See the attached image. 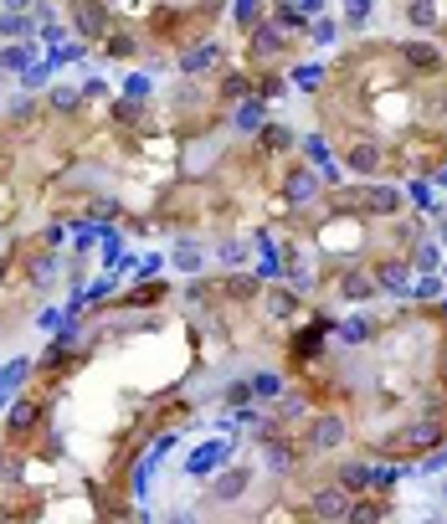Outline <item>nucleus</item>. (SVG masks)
<instances>
[{
  "instance_id": "423d86ee",
  "label": "nucleus",
  "mask_w": 447,
  "mask_h": 524,
  "mask_svg": "<svg viewBox=\"0 0 447 524\" xmlns=\"http://www.w3.org/2000/svg\"><path fill=\"white\" fill-rule=\"evenodd\" d=\"M360 201H365V211H375V216H396V211H401V190H391V186L360 190Z\"/></svg>"
},
{
  "instance_id": "412c9836",
  "label": "nucleus",
  "mask_w": 447,
  "mask_h": 524,
  "mask_svg": "<svg viewBox=\"0 0 447 524\" xmlns=\"http://www.w3.org/2000/svg\"><path fill=\"white\" fill-rule=\"evenodd\" d=\"M0 67L26 72V67H31V47H6V51H0Z\"/></svg>"
},
{
  "instance_id": "f257e3e1",
  "label": "nucleus",
  "mask_w": 447,
  "mask_h": 524,
  "mask_svg": "<svg viewBox=\"0 0 447 524\" xmlns=\"http://www.w3.org/2000/svg\"><path fill=\"white\" fill-rule=\"evenodd\" d=\"M309 514H314V524H345V514H350L345 489H319L309 499Z\"/></svg>"
},
{
  "instance_id": "aec40b11",
  "label": "nucleus",
  "mask_w": 447,
  "mask_h": 524,
  "mask_svg": "<svg viewBox=\"0 0 447 524\" xmlns=\"http://www.w3.org/2000/svg\"><path fill=\"white\" fill-rule=\"evenodd\" d=\"M371 293H375L371 272H350V278H345V298H371Z\"/></svg>"
},
{
  "instance_id": "a878e982",
  "label": "nucleus",
  "mask_w": 447,
  "mask_h": 524,
  "mask_svg": "<svg viewBox=\"0 0 447 524\" xmlns=\"http://www.w3.org/2000/svg\"><path fill=\"white\" fill-rule=\"evenodd\" d=\"M236 124H242V129H262V103L257 98L242 103V108H236Z\"/></svg>"
},
{
  "instance_id": "6e6552de",
  "label": "nucleus",
  "mask_w": 447,
  "mask_h": 524,
  "mask_svg": "<svg viewBox=\"0 0 447 524\" xmlns=\"http://www.w3.org/2000/svg\"><path fill=\"white\" fill-rule=\"evenodd\" d=\"M406 21H412L416 26V31H437V21H442V6H437V0H406Z\"/></svg>"
},
{
  "instance_id": "473e14b6",
  "label": "nucleus",
  "mask_w": 447,
  "mask_h": 524,
  "mask_svg": "<svg viewBox=\"0 0 447 524\" xmlns=\"http://www.w3.org/2000/svg\"><path fill=\"white\" fill-rule=\"evenodd\" d=\"M365 334H371V319H350L345 324V339H350V345H355V339H365Z\"/></svg>"
},
{
  "instance_id": "393cba45",
  "label": "nucleus",
  "mask_w": 447,
  "mask_h": 524,
  "mask_svg": "<svg viewBox=\"0 0 447 524\" xmlns=\"http://www.w3.org/2000/svg\"><path fill=\"white\" fill-rule=\"evenodd\" d=\"M31 422H36V406L31 401H16V406H10V432H26Z\"/></svg>"
},
{
  "instance_id": "4be33fe9",
  "label": "nucleus",
  "mask_w": 447,
  "mask_h": 524,
  "mask_svg": "<svg viewBox=\"0 0 447 524\" xmlns=\"http://www.w3.org/2000/svg\"><path fill=\"white\" fill-rule=\"evenodd\" d=\"M262 144H268V149H288V144H293V129H283V124H262Z\"/></svg>"
},
{
  "instance_id": "c756f323",
  "label": "nucleus",
  "mask_w": 447,
  "mask_h": 524,
  "mask_svg": "<svg viewBox=\"0 0 447 524\" xmlns=\"http://www.w3.org/2000/svg\"><path fill=\"white\" fill-rule=\"evenodd\" d=\"M406 195H412V206H432V186H427V180H412Z\"/></svg>"
},
{
  "instance_id": "6ab92c4d",
  "label": "nucleus",
  "mask_w": 447,
  "mask_h": 524,
  "mask_svg": "<svg viewBox=\"0 0 447 524\" xmlns=\"http://www.w3.org/2000/svg\"><path fill=\"white\" fill-rule=\"evenodd\" d=\"M77 103H83V88H67V83L51 88V108H57V113H72Z\"/></svg>"
},
{
  "instance_id": "a19ab883",
  "label": "nucleus",
  "mask_w": 447,
  "mask_h": 524,
  "mask_svg": "<svg viewBox=\"0 0 447 524\" xmlns=\"http://www.w3.org/2000/svg\"><path fill=\"white\" fill-rule=\"evenodd\" d=\"M437 237H442V242H447V211H442V216H437Z\"/></svg>"
},
{
  "instance_id": "a211bd4d",
  "label": "nucleus",
  "mask_w": 447,
  "mask_h": 524,
  "mask_svg": "<svg viewBox=\"0 0 447 524\" xmlns=\"http://www.w3.org/2000/svg\"><path fill=\"white\" fill-rule=\"evenodd\" d=\"M242 489H247V468H231V473L221 478V483H216L211 493H216V499H236V493H242Z\"/></svg>"
},
{
  "instance_id": "f8f14e48",
  "label": "nucleus",
  "mask_w": 447,
  "mask_h": 524,
  "mask_svg": "<svg viewBox=\"0 0 447 524\" xmlns=\"http://www.w3.org/2000/svg\"><path fill=\"white\" fill-rule=\"evenodd\" d=\"M231 21L242 26V31H257V26L268 21L262 16V0H231Z\"/></svg>"
},
{
  "instance_id": "cd10ccee",
  "label": "nucleus",
  "mask_w": 447,
  "mask_h": 524,
  "mask_svg": "<svg viewBox=\"0 0 447 524\" xmlns=\"http://www.w3.org/2000/svg\"><path fill=\"white\" fill-rule=\"evenodd\" d=\"M365 16H371V0H345V21L350 26H365Z\"/></svg>"
},
{
  "instance_id": "1a4fd4ad",
  "label": "nucleus",
  "mask_w": 447,
  "mask_h": 524,
  "mask_svg": "<svg viewBox=\"0 0 447 524\" xmlns=\"http://www.w3.org/2000/svg\"><path fill=\"white\" fill-rule=\"evenodd\" d=\"M334 489H345V493H371V463H339Z\"/></svg>"
},
{
  "instance_id": "39448f33",
  "label": "nucleus",
  "mask_w": 447,
  "mask_h": 524,
  "mask_svg": "<svg viewBox=\"0 0 447 524\" xmlns=\"http://www.w3.org/2000/svg\"><path fill=\"white\" fill-rule=\"evenodd\" d=\"M401 57H406V67H412V72H437L442 67V51L427 47V42H406Z\"/></svg>"
},
{
  "instance_id": "2f4dec72",
  "label": "nucleus",
  "mask_w": 447,
  "mask_h": 524,
  "mask_svg": "<svg viewBox=\"0 0 447 524\" xmlns=\"http://www.w3.org/2000/svg\"><path fill=\"white\" fill-rule=\"evenodd\" d=\"M412 293H416V298H437V293H442V283H437V278H432V272H427V278H422V283H416V288H412Z\"/></svg>"
},
{
  "instance_id": "dca6fc26",
  "label": "nucleus",
  "mask_w": 447,
  "mask_h": 524,
  "mask_svg": "<svg viewBox=\"0 0 447 524\" xmlns=\"http://www.w3.org/2000/svg\"><path fill=\"white\" fill-rule=\"evenodd\" d=\"M442 262V252H437V242H412V268H422V272H432Z\"/></svg>"
},
{
  "instance_id": "7c9ffc66",
  "label": "nucleus",
  "mask_w": 447,
  "mask_h": 524,
  "mask_svg": "<svg viewBox=\"0 0 447 524\" xmlns=\"http://www.w3.org/2000/svg\"><path fill=\"white\" fill-rule=\"evenodd\" d=\"M108 51L124 62V57H134V42H129V36H108Z\"/></svg>"
},
{
  "instance_id": "e433bc0d",
  "label": "nucleus",
  "mask_w": 447,
  "mask_h": 524,
  "mask_svg": "<svg viewBox=\"0 0 447 524\" xmlns=\"http://www.w3.org/2000/svg\"><path fill=\"white\" fill-rule=\"evenodd\" d=\"M180 268L195 272V268H201V252H195V247H180Z\"/></svg>"
},
{
  "instance_id": "f03ea898",
  "label": "nucleus",
  "mask_w": 447,
  "mask_h": 524,
  "mask_svg": "<svg viewBox=\"0 0 447 524\" xmlns=\"http://www.w3.org/2000/svg\"><path fill=\"white\" fill-rule=\"evenodd\" d=\"M227 457H231V442H227V437H221V442H206V448H195V452L186 457V473H190V478H211Z\"/></svg>"
},
{
  "instance_id": "0eeeda50",
  "label": "nucleus",
  "mask_w": 447,
  "mask_h": 524,
  "mask_svg": "<svg viewBox=\"0 0 447 524\" xmlns=\"http://www.w3.org/2000/svg\"><path fill=\"white\" fill-rule=\"evenodd\" d=\"M375 288H386V293H406L412 288V278H406V262L401 257H386L375 268Z\"/></svg>"
},
{
  "instance_id": "5701e85b",
  "label": "nucleus",
  "mask_w": 447,
  "mask_h": 524,
  "mask_svg": "<svg viewBox=\"0 0 447 524\" xmlns=\"http://www.w3.org/2000/svg\"><path fill=\"white\" fill-rule=\"evenodd\" d=\"M170 442H175V437H160V442H154V457H160V452H170ZM134 489H139V493L149 489V457H144V463L134 468Z\"/></svg>"
},
{
  "instance_id": "20e7f679",
  "label": "nucleus",
  "mask_w": 447,
  "mask_h": 524,
  "mask_svg": "<svg viewBox=\"0 0 447 524\" xmlns=\"http://www.w3.org/2000/svg\"><path fill=\"white\" fill-rule=\"evenodd\" d=\"M339 442H345V422H339V416H314L309 422V448H339Z\"/></svg>"
},
{
  "instance_id": "4468645a",
  "label": "nucleus",
  "mask_w": 447,
  "mask_h": 524,
  "mask_svg": "<svg viewBox=\"0 0 447 524\" xmlns=\"http://www.w3.org/2000/svg\"><path fill=\"white\" fill-rule=\"evenodd\" d=\"M355 175H375V165H380V154H375V144H355V149L345 154Z\"/></svg>"
},
{
  "instance_id": "ddd939ff",
  "label": "nucleus",
  "mask_w": 447,
  "mask_h": 524,
  "mask_svg": "<svg viewBox=\"0 0 447 524\" xmlns=\"http://www.w3.org/2000/svg\"><path fill=\"white\" fill-rule=\"evenodd\" d=\"M216 57H221L216 42H206V47L186 51V57H180V67H186V72H211V67H216Z\"/></svg>"
},
{
  "instance_id": "72a5a7b5",
  "label": "nucleus",
  "mask_w": 447,
  "mask_h": 524,
  "mask_svg": "<svg viewBox=\"0 0 447 524\" xmlns=\"http://www.w3.org/2000/svg\"><path fill=\"white\" fill-rule=\"evenodd\" d=\"M283 88H288V83H283V77H262V83H257V93H262V98H278V93H283Z\"/></svg>"
},
{
  "instance_id": "9d476101",
  "label": "nucleus",
  "mask_w": 447,
  "mask_h": 524,
  "mask_svg": "<svg viewBox=\"0 0 447 524\" xmlns=\"http://www.w3.org/2000/svg\"><path fill=\"white\" fill-rule=\"evenodd\" d=\"M268 26H278V31H304V10L293 6V0H278V6H273V16H268Z\"/></svg>"
},
{
  "instance_id": "2eb2a0df",
  "label": "nucleus",
  "mask_w": 447,
  "mask_h": 524,
  "mask_svg": "<svg viewBox=\"0 0 447 524\" xmlns=\"http://www.w3.org/2000/svg\"><path fill=\"white\" fill-rule=\"evenodd\" d=\"M26 375H31V360H10L6 370H0V401H6L10 391H16V381H26Z\"/></svg>"
},
{
  "instance_id": "9b49d317",
  "label": "nucleus",
  "mask_w": 447,
  "mask_h": 524,
  "mask_svg": "<svg viewBox=\"0 0 447 524\" xmlns=\"http://www.w3.org/2000/svg\"><path fill=\"white\" fill-rule=\"evenodd\" d=\"M252 51H257V57H278V51H283V31L262 21L257 31H252Z\"/></svg>"
},
{
  "instance_id": "37998d69",
  "label": "nucleus",
  "mask_w": 447,
  "mask_h": 524,
  "mask_svg": "<svg viewBox=\"0 0 447 524\" xmlns=\"http://www.w3.org/2000/svg\"><path fill=\"white\" fill-rule=\"evenodd\" d=\"M6 6H26V0H6Z\"/></svg>"
},
{
  "instance_id": "b1692460",
  "label": "nucleus",
  "mask_w": 447,
  "mask_h": 524,
  "mask_svg": "<svg viewBox=\"0 0 447 524\" xmlns=\"http://www.w3.org/2000/svg\"><path fill=\"white\" fill-rule=\"evenodd\" d=\"M278 391H283V381H278V375H273V370H262V375H252V396H262V401H273V396H278Z\"/></svg>"
},
{
  "instance_id": "7ed1b4c3",
  "label": "nucleus",
  "mask_w": 447,
  "mask_h": 524,
  "mask_svg": "<svg viewBox=\"0 0 447 524\" xmlns=\"http://www.w3.org/2000/svg\"><path fill=\"white\" fill-rule=\"evenodd\" d=\"M386 514H391V499H386V493H360V499L350 504L345 524H380Z\"/></svg>"
},
{
  "instance_id": "bb28decb",
  "label": "nucleus",
  "mask_w": 447,
  "mask_h": 524,
  "mask_svg": "<svg viewBox=\"0 0 447 524\" xmlns=\"http://www.w3.org/2000/svg\"><path fill=\"white\" fill-rule=\"evenodd\" d=\"M47 77H51V62H31V67L21 72V83H26V88H42Z\"/></svg>"
},
{
  "instance_id": "c9c22d12",
  "label": "nucleus",
  "mask_w": 447,
  "mask_h": 524,
  "mask_svg": "<svg viewBox=\"0 0 447 524\" xmlns=\"http://www.w3.org/2000/svg\"><path fill=\"white\" fill-rule=\"evenodd\" d=\"M319 77H324V67H319V62H309V67H298V83H304V88H314V83H319Z\"/></svg>"
},
{
  "instance_id": "c03bdc74",
  "label": "nucleus",
  "mask_w": 447,
  "mask_h": 524,
  "mask_svg": "<svg viewBox=\"0 0 447 524\" xmlns=\"http://www.w3.org/2000/svg\"><path fill=\"white\" fill-rule=\"evenodd\" d=\"M442 499H447V483H442Z\"/></svg>"
},
{
  "instance_id": "f704fd0d",
  "label": "nucleus",
  "mask_w": 447,
  "mask_h": 524,
  "mask_svg": "<svg viewBox=\"0 0 447 524\" xmlns=\"http://www.w3.org/2000/svg\"><path fill=\"white\" fill-rule=\"evenodd\" d=\"M124 93H129V98H134V103H139L144 93H149V77H129V83H124Z\"/></svg>"
},
{
  "instance_id": "58836bf2",
  "label": "nucleus",
  "mask_w": 447,
  "mask_h": 524,
  "mask_svg": "<svg viewBox=\"0 0 447 524\" xmlns=\"http://www.w3.org/2000/svg\"><path fill=\"white\" fill-rule=\"evenodd\" d=\"M309 160H319V165H334V160H330V149H324L319 139H309Z\"/></svg>"
},
{
  "instance_id": "ea45409f",
  "label": "nucleus",
  "mask_w": 447,
  "mask_h": 524,
  "mask_svg": "<svg viewBox=\"0 0 447 524\" xmlns=\"http://www.w3.org/2000/svg\"><path fill=\"white\" fill-rule=\"evenodd\" d=\"M293 6H298V10H309V16H314V10H324V0H293Z\"/></svg>"
},
{
  "instance_id": "f3484780",
  "label": "nucleus",
  "mask_w": 447,
  "mask_h": 524,
  "mask_svg": "<svg viewBox=\"0 0 447 524\" xmlns=\"http://www.w3.org/2000/svg\"><path fill=\"white\" fill-rule=\"evenodd\" d=\"M314 190H319V180H314L309 170H293V180H288V201H309Z\"/></svg>"
},
{
  "instance_id": "a18cd8bd",
  "label": "nucleus",
  "mask_w": 447,
  "mask_h": 524,
  "mask_svg": "<svg viewBox=\"0 0 447 524\" xmlns=\"http://www.w3.org/2000/svg\"><path fill=\"white\" fill-rule=\"evenodd\" d=\"M442 452H447V448H442Z\"/></svg>"
},
{
  "instance_id": "79ce46f5",
  "label": "nucleus",
  "mask_w": 447,
  "mask_h": 524,
  "mask_svg": "<svg viewBox=\"0 0 447 524\" xmlns=\"http://www.w3.org/2000/svg\"><path fill=\"white\" fill-rule=\"evenodd\" d=\"M437 186H447V165H437Z\"/></svg>"
},
{
  "instance_id": "4c0bfd02",
  "label": "nucleus",
  "mask_w": 447,
  "mask_h": 524,
  "mask_svg": "<svg viewBox=\"0 0 447 524\" xmlns=\"http://www.w3.org/2000/svg\"><path fill=\"white\" fill-rule=\"evenodd\" d=\"M314 42H334V21H314Z\"/></svg>"
},
{
  "instance_id": "c85d7f7f",
  "label": "nucleus",
  "mask_w": 447,
  "mask_h": 524,
  "mask_svg": "<svg viewBox=\"0 0 447 524\" xmlns=\"http://www.w3.org/2000/svg\"><path fill=\"white\" fill-rule=\"evenodd\" d=\"M0 31L6 36H31V21L26 16H0Z\"/></svg>"
}]
</instances>
